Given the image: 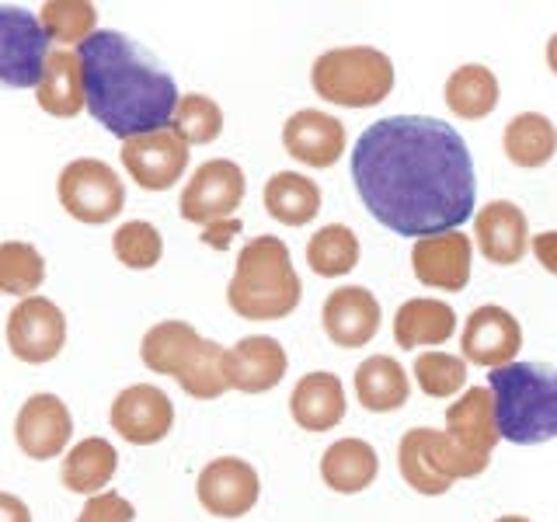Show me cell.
Returning a JSON list of instances; mask_svg holds the SVG:
<instances>
[{
  "label": "cell",
  "mask_w": 557,
  "mask_h": 522,
  "mask_svg": "<svg viewBox=\"0 0 557 522\" xmlns=\"http://www.w3.org/2000/svg\"><path fill=\"white\" fill-rule=\"evenodd\" d=\"M119 470V452L109 439L91 435L81 439L63 460V487L74 495H101V487H109V481Z\"/></svg>",
  "instance_id": "cell-27"
},
{
  "label": "cell",
  "mask_w": 557,
  "mask_h": 522,
  "mask_svg": "<svg viewBox=\"0 0 557 522\" xmlns=\"http://www.w3.org/2000/svg\"><path fill=\"white\" fill-rule=\"evenodd\" d=\"M470 258H474V244L467 234L449 231L414 240L411 248V269L414 278L429 289L460 293L470 283Z\"/></svg>",
  "instance_id": "cell-15"
},
{
  "label": "cell",
  "mask_w": 557,
  "mask_h": 522,
  "mask_svg": "<svg viewBox=\"0 0 557 522\" xmlns=\"http://www.w3.org/2000/svg\"><path fill=\"white\" fill-rule=\"evenodd\" d=\"M300 275L293 269L286 240L261 234L237 254L234 278L226 286V303L244 321H283L300 307Z\"/></svg>",
  "instance_id": "cell-3"
},
{
  "label": "cell",
  "mask_w": 557,
  "mask_h": 522,
  "mask_svg": "<svg viewBox=\"0 0 557 522\" xmlns=\"http://www.w3.org/2000/svg\"><path fill=\"white\" fill-rule=\"evenodd\" d=\"M502 147L505 157L516 164V167H544L554 161L557 153V129L547 115L540 112H519L509 119V126L502 133Z\"/></svg>",
  "instance_id": "cell-29"
},
{
  "label": "cell",
  "mask_w": 557,
  "mask_h": 522,
  "mask_svg": "<svg viewBox=\"0 0 557 522\" xmlns=\"http://www.w3.org/2000/svg\"><path fill=\"white\" fill-rule=\"evenodd\" d=\"M307 265L321 278H342L359 265V237L352 226L327 223L307 240Z\"/></svg>",
  "instance_id": "cell-32"
},
{
  "label": "cell",
  "mask_w": 557,
  "mask_h": 522,
  "mask_svg": "<svg viewBox=\"0 0 557 522\" xmlns=\"http://www.w3.org/2000/svg\"><path fill=\"white\" fill-rule=\"evenodd\" d=\"M289 356L286 348L269 335L240 338L234 348H226V383L240 394H269L286 376Z\"/></svg>",
  "instance_id": "cell-19"
},
{
  "label": "cell",
  "mask_w": 557,
  "mask_h": 522,
  "mask_svg": "<svg viewBox=\"0 0 557 522\" xmlns=\"http://www.w3.org/2000/svg\"><path fill=\"white\" fill-rule=\"evenodd\" d=\"M52 42L42 22L25 8L0 4V87H39Z\"/></svg>",
  "instance_id": "cell-7"
},
{
  "label": "cell",
  "mask_w": 557,
  "mask_h": 522,
  "mask_svg": "<svg viewBox=\"0 0 557 522\" xmlns=\"http://www.w3.org/2000/svg\"><path fill=\"white\" fill-rule=\"evenodd\" d=\"M171 129L178 133L188 147H206L223 133V109L209 95H182L178 112H174Z\"/></svg>",
  "instance_id": "cell-36"
},
{
  "label": "cell",
  "mask_w": 557,
  "mask_h": 522,
  "mask_svg": "<svg viewBox=\"0 0 557 522\" xmlns=\"http://www.w3.org/2000/svg\"><path fill=\"white\" fill-rule=\"evenodd\" d=\"M498 77L484 63H463L446 77V109L460 119H484L498 109Z\"/></svg>",
  "instance_id": "cell-30"
},
{
  "label": "cell",
  "mask_w": 557,
  "mask_h": 522,
  "mask_svg": "<svg viewBox=\"0 0 557 522\" xmlns=\"http://www.w3.org/2000/svg\"><path fill=\"white\" fill-rule=\"evenodd\" d=\"M380 474V457L366 439H338L321 457V481L338 495L366 492Z\"/></svg>",
  "instance_id": "cell-23"
},
{
  "label": "cell",
  "mask_w": 557,
  "mask_h": 522,
  "mask_svg": "<svg viewBox=\"0 0 557 522\" xmlns=\"http://www.w3.org/2000/svg\"><path fill=\"white\" fill-rule=\"evenodd\" d=\"M446 435L470 460L492 463V449L498 446V418L495 397L487 387H470L460 400L446 408Z\"/></svg>",
  "instance_id": "cell-16"
},
{
  "label": "cell",
  "mask_w": 557,
  "mask_h": 522,
  "mask_svg": "<svg viewBox=\"0 0 557 522\" xmlns=\"http://www.w3.org/2000/svg\"><path fill=\"white\" fill-rule=\"evenodd\" d=\"M411 373L418 380V387L429 397H453L463 390L467 383V359L449 356V352H422L414 359Z\"/></svg>",
  "instance_id": "cell-38"
},
{
  "label": "cell",
  "mask_w": 557,
  "mask_h": 522,
  "mask_svg": "<svg viewBox=\"0 0 557 522\" xmlns=\"http://www.w3.org/2000/svg\"><path fill=\"white\" fill-rule=\"evenodd\" d=\"M42 283H46V258L35 244L25 240L0 244V293L28 300V296L39 293Z\"/></svg>",
  "instance_id": "cell-34"
},
{
  "label": "cell",
  "mask_w": 557,
  "mask_h": 522,
  "mask_svg": "<svg viewBox=\"0 0 557 522\" xmlns=\"http://www.w3.org/2000/svg\"><path fill=\"white\" fill-rule=\"evenodd\" d=\"M283 147L293 161L307 167H335L345 153V126L342 119L318 112V109H300L286 119L283 126Z\"/></svg>",
  "instance_id": "cell-18"
},
{
  "label": "cell",
  "mask_w": 557,
  "mask_h": 522,
  "mask_svg": "<svg viewBox=\"0 0 557 522\" xmlns=\"http://www.w3.org/2000/svg\"><path fill=\"white\" fill-rule=\"evenodd\" d=\"M474 237L481 254L492 265H519L522 254L530 248V223L527 213L509 199H492L481 206L474 216Z\"/></svg>",
  "instance_id": "cell-20"
},
{
  "label": "cell",
  "mask_w": 557,
  "mask_h": 522,
  "mask_svg": "<svg viewBox=\"0 0 557 522\" xmlns=\"http://www.w3.org/2000/svg\"><path fill=\"white\" fill-rule=\"evenodd\" d=\"M310 84L318 98L342 109H373L394 91V63L373 46H338L313 60Z\"/></svg>",
  "instance_id": "cell-5"
},
{
  "label": "cell",
  "mask_w": 557,
  "mask_h": 522,
  "mask_svg": "<svg viewBox=\"0 0 557 522\" xmlns=\"http://www.w3.org/2000/svg\"><path fill=\"white\" fill-rule=\"evenodd\" d=\"M84 104L122 144L171 129L178 112V84L150 52L122 32H95L77 46Z\"/></svg>",
  "instance_id": "cell-2"
},
{
  "label": "cell",
  "mask_w": 557,
  "mask_h": 522,
  "mask_svg": "<svg viewBox=\"0 0 557 522\" xmlns=\"http://www.w3.org/2000/svg\"><path fill=\"white\" fill-rule=\"evenodd\" d=\"M74 435V418L57 394H32L14 418V443L28 460H57Z\"/></svg>",
  "instance_id": "cell-13"
},
{
  "label": "cell",
  "mask_w": 557,
  "mask_h": 522,
  "mask_svg": "<svg viewBox=\"0 0 557 522\" xmlns=\"http://www.w3.org/2000/svg\"><path fill=\"white\" fill-rule=\"evenodd\" d=\"M352 182L373 220L397 237L460 231L474 216V161L463 136L429 115H391L356 139Z\"/></svg>",
  "instance_id": "cell-1"
},
{
  "label": "cell",
  "mask_w": 557,
  "mask_h": 522,
  "mask_svg": "<svg viewBox=\"0 0 557 522\" xmlns=\"http://www.w3.org/2000/svg\"><path fill=\"white\" fill-rule=\"evenodd\" d=\"M0 522H32L28 505L11 492H0Z\"/></svg>",
  "instance_id": "cell-41"
},
{
  "label": "cell",
  "mask_w": 557,
  "mask_h": 522,
  "mask_svg": "<svg viewBox=\"0 0 557 522\" xmlns=\"http://www.w3.org/2000/svg\"><path fill=\"white\" fill-rule=\"evenodd\" d=\"M60 206L77 223H112L126 206V185L98 157H77L60 174Z\"/></svg>",
  "instance_id": "cell-6"
},
{
  "label": "cell",
  "mask_w": 557,
  "mask_h": 522,
  "mask_svg": "<svg viewBox=\"0 0 557 522\" xmlns=\"http://www.w3.org/2000/svg\"><path fill=\"white\" fill-rule=\"evenodd\" d=\"M356 397L366 411L387 414L408 405L411 397V380L405 365L391 356H370L356 365Z\"/></svg>",
  "instance_id": "cell-24"
},
{
  "label": "cell",
  "mask_w": 557,
  "mask_h": 522,
  "mask_svg": "<svg viewBox=\"0 0 557 522\" xmlns=\"http://www.w3.org/2000/svg\"><path fill=\"white\" fill-rule=\"evenodd\" d=\"M435 439L440 432L435 428H408L400 435L397 446V467L400 477L408 481V487H414L418 495H446L449 492V477L440 470V457H435Z\"/></svg>",
  "instance_id": "cell-26"
},
{
  "label": "cell",
  "mask_w": 557,
  "mask_h": 522,
  "mask_svg": "<svg viewBox=\"0 0 557 522\" xmlns=\"http://www.w3.org/2000/svg\"><path fill=\"white\" fill-rule=\"evenodd\" d=\"M495 522H530L527 515H502V519H495Z\"/></svg>",
  "instance_id": "cell-44"
},
{
  "label": "cell",
  "mask_w": 557,
  "mask_h": 522,
  "mask_svg": "<svg viewBox=\"0 0 557 522\" xmlns=\"http://www.w3.org/2000/svg\"><path fill=\"white\" fill-rule=\"evenodd\" d=\"M178 380V387L196 397V400H216L223 390H231V383H226V348L202 338L196 352L188 356V362L182 365V373L174 376Z\"/></svg>",
  "instance_id": "cell-33"
},
{
  "label": "cell",
  "mask_w": 557,
  "mask_h": 522,
  "mask_svg": "<svg viewBox=\"0 0 557 522\" xmlns=\"http://www.w3.org/2000/svg\"><path fill=\"white\" fill-rule=\"evenodd\" d=\"M457 331V313L443 300L414 296L400 303L394 313V341L397 348H425V345H446Z\"/></svg>",
  "instance_id": "cell-22"
},
{
  "label": "cell",
  "mask_w": 557,
  "mask_h": 522,
  "mask_svg": "<svg viewBox=\"0 0 557 522\" xmlns=\"http://www.w3.org/2000/svg\"><path fill=\"white\" fill-rule=\"evenodd\" d=\"M112 251H115V258L126 269L147 272V269H153L157 261L164 258V240H161V231H157L153 223L129 220V223H122L119 231H115Z\"/></svg>",
  "instance_id": "cell-37"
},
{
  "label": "cell",
  "mask_w": 557,
  "mask_h": 522,
  "mask_svg": "<svg viewBox=\"0 0 557 522\" xmlns=\"http://www.w3.org/2000/svg\"><path fill=\"white\" fill-rule=\"evenodd\" d=\"M487 390L495 397L502 439L516 446L557 439V370L540 362H509L492 370Z\"/></svg>",
  "instance_id": "cell-4"
},
{
  "label": "cell",
  "mask_w": 557,
  "mask_h": 522,
  "mask_svg": "<svg viewBox=\"0 0 557 522\" xmlns=\"http://www.w3.org/2000/svg\"><path fill=\"white\" fill-rule=\"evenodd\" d=\"M380 300L366 286H342L327 293L321 307L324 335L338 348H362L376 338L380 331Z\"/></svg>",
  "instance_id": "cell-17"
},
{
  "label": "cell",
  "mask_w": 557,
  "mask_h": 522,
  "mask_svg": "<svg viewBox=\"0 0 557 522\" xmlns=\"http://www.w3.org/2000/svg\"><path fill=\"white\" fill-rule=\"evenodd\" d=\"M265 209L275 223L307 226L321 213V188L300 171H275L265 182Z\"/></svg>",
  "instance_id": "cell-28"
},
{
  "label": "cell",
  "mask_w": 557,
  "mask_h": 522,
  "mask_svg": "<svg viewBox=\"0 0 557 522\" xmlns=\"http://www.w3.org/2000/svg\"><path fill=\"white\" fill-rule=\"evenodd\" d=\"M66 345V313L46 300V296H28L8 318V348L14 359L28 365L52 362Z\"/></svg>",
  "instance_id": "cell-9"
},
{
  "label": "cell",
  "mask_w": 557,
  "mask_h": 522,
  "mask_svg": "<svg viewBox=\"0 0 557 522\" xmlns=\"http://www.w3.org/2000/svg\"><path fill=\"white\" fill-rule=\"evenodd\" d=\"M348 405L345 387L335 373H307L289 394V414L304 432H331L342 425Z\"/></svg>",
  "instance_id": "cell-21"
},
{
  "label": "cell",
  "mask_w": 557,
  "mask_h": 522,
  "mask_svg": "<svg viewBox=\"0 0 557 522\" xmlns=\"http://www.w3.org/2000/svg\"><path fill=\"white\" fill-rule=\"evenodd\" d=\"M133 519H136L133 501H126V498L115 495V492L95 495L81 509V515H77V522H133Z\"/></svg>",
  "instance_id": "cell-39"
},
{
  "label": "cell",
  "mask_w": 557,
  "mask_h": 522,
  "mask_svg": "<svg viewBox=\"0 0 557 522\" xmlns=\"http://www.w3.org/2000/svg\"><path fill=\"white\" fill-rule=\"evenodd\" d=\"M39 22L49 35V42H87L98 25V8L84 0H49L42 4Z\"/></svg>",
  "instance_id": "cell-35"
},
{
  "label": "cell",
  "mask_w": 557,
  "mask_h": 522,
  "mask_svg": "<svg viewBox=\"0 0 557 522\" xmlns=\"http://www.w3.org/2000/svg\"><path fill=\"white\" fill-rule=\"evenodd\" d=\"M463 359L484 365V370H502L509 365L522 348V327L509 310L498 303H484L470 310L460 335Z\"/></svg>",
  "instance_id": "cell-14"
},
{
  "label": "cell",
  "mask_w": 557,
  "mask_h": 522,
  "mask_svg": "<svg viewBox=\"0 0 557 522\" xmlns=\"http://www.w3.org/2000/svg\"><path fill=\"white\" fill-rule=\"evenodd\" d=\"M109 422L126 443L153 446L168 439V432L174 428V405L153 383H133V387H126L112 400Z\"/></svg>",
  "instance_id": "cell-11"
},
{
  "label": "cell",
  "mask_w": 557,
  "mask_h": 522,
  "mask_svg": "<svg viewBox=\"0 0 557 522\" xmlns=\"http://www.w3.org/2000/svg\"><path fill=\"white\" fill-rule=\"evenodd\" d=\"M240 231V220H223V223H213L202 231V240L209 244V248H226L231 244V237Z\"/></svg>",
  "instance_id": "cell-42"
},
{
  "label": "cell",
  "mask_w": 557,
  "mask_h": 522,
  "mask_svg": "<svg viewBox=\"0 0 557 522\" xmlns=\"http://www.w3.org/2000/svg\"><path fill=\"white\" fill-rule=\"evenodd\" d=\"M196 495H199V505L209 515L240 519L258 505L261 477H258V470L248 460L220 457V460H209L199 470Z\"/></svg>",
  "instance_id": "cell-10"
},
{
  "label": "cell",
  "mask_w": 557,
  "mask_h": 522,
  "mask_svg": "<svg viewBox=\"0 0 557 522\" xmlns=\"http://www.w3.org/2000/svg\"><path fill=\"white\" fill-rule=\"evenodd\" d=\"M39 109L57 115V119H74L84 104V77H81V60L70 49H52L46 60V74L35 87Z\"/></svg>",
  "instance_id": "cell-25"
},
{
  "label": "cell",
  "mask_w": 557,
  "mask_h": 522,
  "mask_svg": "<svg viewBox=\"0 0 557 522\" xmlns=\"http://www.w3.org/2000/svg\"><path fill=\"white\" fill-rule=\"evenodd\" d=\"M122 167L129 171V178L139 188L168 191L174 182H182L188 167V144L174 129L126 139L122 144Z\"/></svg>",
  "instance_id": "cell-12"
},
{
  "label": "cell",
  "mask_w": 557,
  "mask_h": 522,
  "mask_svg": "<svg viewBox=\"0 0 557 522\" xmlns=\"http://www.w3.org/2000/svg\"><path fill=\"white\" fill-rule=\"evenodd\" d=\"M533 254L550 275H557V231H544L533 237Z\"/></svg>",
  "instance_id": "cell-40"
},
{
  "label": "cell",
  "mask_w": 557,
  "mask_h": 522,
  "mask_svg": "<svg viewBox=\"0 0 557 522\" xmlns=\"http://www.w3.org/2000/svg\"><path fill=\"white\" fill-rule=\"evenodd\" d=\"M547 66L557 74V32L550 35V42H547Z\"/></svg>",
  "instance_id": "cell-43"
},
{
  "label": "cell",
  "mask_w": 557,
  "mask_h": 522,
  "mask_svg": "<svg viewBox=\"0 0 557 522\" xmlns=\"http://www.w3.org/2000/svg\"><path fill=\"white\" fill-rule=\"evenodd\" d=\"M244 191H248V182H244L240 164L226 161V157L206 161L196 167V174H191L182 191V202H178L182 220L199 223L202 231L213 223L234 220V213L244 202Z\"/></svg>",
  "instance_id": "cell-8"
},
{
  "label": "cell",
  "mask_w": 557,
  "mask_h": 522,
  "mask_svg": "<svg viewBox=\"0 0 557 522\" xmlns=\"http://www.w3.org/2000/svg\"><path fill=\"white\" fill-rule=\"evenodd\" d=\"M202 335L185 321H161L153 324L144 341H139V359H144L147 370L164 373V376H178L188 356L196 352Z\"/></svg>",
  "instance_id": "cell-31"
}]
</instances>
